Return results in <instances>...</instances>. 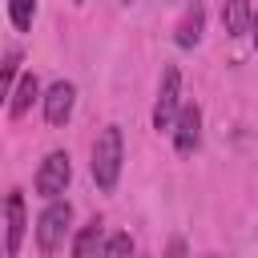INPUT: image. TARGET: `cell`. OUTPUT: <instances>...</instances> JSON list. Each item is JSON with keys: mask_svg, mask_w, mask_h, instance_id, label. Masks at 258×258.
<instances>
[{"mask_svg": "<svg viewBox=\"0 0 258 258\" xmlns=\"http://www.w3.org/2000/svg\"><path fill=\"white\" fill-rule=\"evenodd\" d=\"M121 169H125V133H121V125H105L93 141V161H89L93 185L101 194H113L121 181Z\"/></svg>", "mask_w": 258, "mask_h": 258, "instance_id": "6da1fadb", "label": "cell"}, {"mask_svg": "<svg viewBox=\"0 0 258 258\" xmlns=\"http://www.w3.org/2000/svg\"><path fill=\"white\" fill-rule=\"evenodd\" d=\"M69 234H73V202H69V198H52V202H44V210L36 214V226H32L36 250H40L44 258H52V254L64 246Z\"/></svg>", "mask_w": 258, "mask_h": 258, "instance_id": "7a4b0ae2", "label": "cell"}, {"mask_svg": "<svg viewBox=\"0 0 258 258\" xmlns=\"http://www.w3.org/2000/svg\"><path fill=\"white\" fill-rule=\"evenodd\" d=\"M181 105H185L181 101V69L177 64H165L161 69V81H157V101H153V129L157 133H173Z\"/></svg>", "mask_w": 258, "mask_h": 258, "instance_id": "3957f363", "label": "cell"}, {"mask_svg": "<svg viewBox=\"0 0 258 258\" xmlns=\"http://www.w3.org/2000/svg\"><path fill=\"white\" fill-rule=\"evenodd\" d=\"M69 181H73V157H69V149H48L44 161L36 165V177H32L36 198H44V202L64 198Z\"/></svg>", "mask_w": 258, "mask_h": 258, "instance_id": "277c9868", "label": "cell"}, {"mask_svg": "<svg viewBox=\"0 0 258 258\" xmlns=\"http://www.w3.org/2000/svg\"><path fill=\"white\" fill-rule=\"evenodd\" d=\"M40 109H44V121H48L52 129H64V125L73 121V109H77V85H73V81H52V85L44 89Z\"/></svg>", "mask_w": 258, "mask_h": 258, "instance_id": "5b68a950", "label": "cell"}, {"mask_svg": "<svg viewBox=\"0 0 258 258\" xmlns=\"http://www.w3.org/2000/svg\"><path fill=\"white\" fill-rule=\"evenodd\" d=\"M173 153L177 157H194L198 145H202V105L198 101H185L181 113H177V125H173Z\"/></svg>", "mask_w": 258, "mask_h": 258, "instance_id": "8992f818", "label": "cell"}, {"mask_svg": "<svg viewBox=\"0 0 258 258\" xmlns=\"http://www.w3.org/2000/svg\"><path fill=\"white\" fill-rule=\"evenodd\" d=\"M24 234H28L24 194H20V189H8V198H4V254H8V258H16V254H20Z\"/></svg>", "mask_w": 258, "mask_h": 258, "instance_id": "52a82bcc", "label": "cell"}, {"mask_svg": "<svg viewBox=\"0 0 258 258\" xmlns=\"http://www.w3.org/2000/svg\"><path fill=\"white\" fill-rule=\"evenodd\" d=\"M202 32H206V8L194 0L181 12V20L173 24V44L177 48H194V44H202Z\"/></svg>", "mask_w": 258, "mask_h": 258, "instance_id": "ba28073f", "label": "cell"}, {"mask_svg": "<svg viewBox=\"0 0 258 258\" xmlns=\"http://www.w3.org/2000/svg\"><path fill=\"white\" fill-rule=\"evenodd\" d=\"M36 101H44V93H40V77H36V73H24V77L16 81V89H12V97H8V117H12V121L28 117V109H32Z\"/></svg>", "mask_w": 258, "mask_h": 258, "instance_id": "9c48e42d", "label": "cell"}, {"mask_svg": "<svg viewBox=\"0 0 258 258\" xmlns=\"http://www.w3.org/2000/svg\"><path fill=\"white\" fill-rule=\"evenodd\" d=\"M101 246H105L101 218H89V222L73 234V258H101Z\"/></svg>", "mask_w": 258, "mask_h": 258, "instance_id": "30bf717a", "label": "cell"}, {"mask_svg": "<svg viewBox=\"0 0 258 258\" xmlns=\"http://www.w3.org/2000/svg\"><path fill=\"white\" fill-rule=\"evenodd\" d=\"M254 20V4L250 0H222V28L226 36H246Z\"/></svg>", "mask_w": 258, "mask_h": 258, "instance_id": "8fae6325", "label": "cell"}, {"mask_svg": "<svg viewBox=\"0 0 258 258\" xmlns=\"http://www.w3.org/2000/svg\"><path fill=\"white\" fill-rule=\"evenodd\" d=\"M8 20L16 32H28L36 20V0H8Z\"/></svg>", "mask_w": 258, "mask_h": 258, "instance_id": "7c38bea8", "label": "cell"}, {"mask_svg": "<svg viewBox=\"0 0 258 258\" xmlns=\"http://www.w3.org/2000/svg\"><path fill=\"white\" fill-rule=\"evenodd\" d=\"M101 258H133V238H129L125 230L109 234V238H105V246H101Z\"/></svg>", "mask_w": 258, "mask_h": 258, "instance_id": "4fadbf2b", "label": "cell"}, {"mask_svg": "<svg viewBox=\"0 0 258 258\" xmlns=\"http://www.w3.org/2000/svg\"><path fill=\"white\" fill-rule=\"evenodd\" d=\"M20 77H24L20 73V48H8L4 52V97H12V89H16Z\"/></svg>", "mask_w": 258, "mask_h": 258, "instance_id": "5bb4252c", "label": "cell"}, {"mask_svg": "<svg viewBox=\"0 0 258 258\" xmlns=\"http://www.w3.org/2000/svg\"><path fill=\"white\" fill-rule=\"evenodd\" d=\"M161 258H189L185 238H169V246H165V254H161Z\"/></svg>", "mask_w": 258, "mask_h": 258, "instance_id": "9a60e30c", "label": "cell"}, {"mask_svg": "<svg viewBox=\"0 0 258 258\" xmlns=\"http://www.w3.org/2000/svg\"><path fill=\"white\" fill-rule=\"evenodd\" d=\"M250 40H254V52H258V4H254V20H250Z\"/></svg>", "mask_w": 258, "mask_h": 258, "instance_id": "2e32d148", "label": "cell"}, {"mask_svg": "<svg viewBox=\"0 0 258 258\" xmlns=\"http://www.w3.org/2000/svg\"><path fill=\"white\" fill-rule=\"evenodd\" d=\"M73 4H85V0H73Z\"/></svg>", "mask_w": 258, "mask_h": 258, "instance_id": "e0dca14e", "label": "cell"}, {"mask_svg": "<svg viewBox=\"0 0 258 258\" xmlns=\"http://www.w3.org/2000/svg\"><path fill=\"white\" fill-rule=\"evenodd\" d=\"M206 258H218V254H206Z\"/></svg>", "mask_w": 258, "mask_h": 258, "instance_id": "ac0fdd59", "label": "cell"}, {"mask_svg": "<svg viewBox=\"0 0 258 258\" xmlns=\"http://www.w3.org/2000/svg\"><path fill=\"white\" fill-rule=\"evenodd\" d=\"M125 4H133V0H125Z\"/></svg>", "mask_w": 258, "mask_h": 258, "instance_id": "d6986e66", "label": "cell"}]
</instances>
